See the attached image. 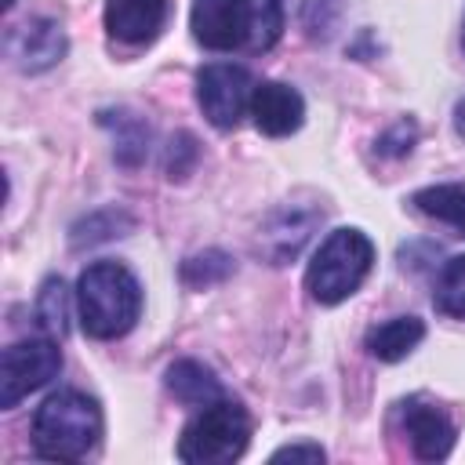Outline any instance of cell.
<instances>
[{
  "mask_svg": "<svg viewBox=\"0 0 465 465\" xmlns=\"http://www.w3.org/2000/svg\"><path fill=\"white\" fill-rule=\"evenodd\" d=\"M196 44L211 51H265L280 40V0H196L189 15Z\"/></svg>",
  "mask_w": 465,
  "mask_h": 465,
  "instance_id": "obj_1",
  "label": "cell"
},
{
  "mask_svg": "<svg viewBox=\"0 0 465 465\" xmlns=\"http://www.w3.org/2000/svg\"><path fill=\"white\" fill-rule=\"evenodd\" d=\"M76 309L87 338L109 341L134 327L142 312V287L120 262H91L76 280Z\"/></svg>",
  "mask_w": 465,
  "mask_h": 465,
  "instance_id": "obj_2",
  "label": "cell"
},
{
  "mask_svg": "<svg viewBox=\"0 0 465 465\" xmlns=\"http://www.w3.org/2000/svg\"><path fill=\"white\" fill-rule=\"evenodd\" d=\"M102 440V407L76 389L51 392L33 414V450L47 461H80Z\"/></svg>",
  "mask_w": 465,
  "mask_h": 465,
  "instance_id": "obj_3",
  "label": "cell"
},
{
  "mask_svg": "<svg viewBox=\"0 0 465 465\" xmlns=\"http://www.w3.org/2000/svg\"><path fill=\"white\" fill-rule=\"evenodd\" d=\"M374 262V243L360 229H334L305 269V291L320 305H338L360 291Z\"/></svg>",
  "mask_w": 465,
  "mask_h": 465,
  "instance_id": "obj_4",
  "label": "cell"
},
{
  "mask_svg": "<svg viewBox=\"0 0 465 465\" xmlns=\"http://www.w3.org/2000/svg\"><path fill=\"white\" fill-rule=\"evenodd\" d=\"M251 443V418L236 400L203 403L182 429L178 458L189 465H229Z\"/></svg>",
  "mask_w": 465,
  "mask_h": 465,
  "instance_id": "obj_5",
  "label": "cell"
},
{
  "mask_svg": "<svg viewBox=\"0 0 465 465\" xmlns=\"http://www.w3.org/2000/svg\"><path fill=\"white\" fill-rule=\"evenodd\" d=\"M62 371V352L51 338H25L4 349L0 360V411L18 407L29 392L44 389Z\"/></svg>",
  "mask_w": 465,
  "mask_h": 465,
  "instance_id": "obj_6",
  "label": "cell"
},
{
  "mask_svg": "<svg viewBox=\"0 0 465 465\" xmlns=\"http://www.w3.org/2000/svg\"><path fill=\"white\" fill-rule=\"evenodd\" d=\"M251 94H254V80L243 65L211 62L196 73V102L218 131H229L240 124L243 109H251Z\"/></svg>",
  "mask_w": 465,
  "mask_h": 465,
  "instance_id": "obj_7",
  "label": "cell"
},
{
  "mask_svg": "<svg viewBox=\"0 0 465 465\" xmlns=\"http://www.w3.org/2000/svg\"><path fill=\"white\" fill-rule=\"evenodd\" d=\"M4 51L22 73H44L65 58V33L51 18H25L7 29Z\"/></svg>",
  "mask_w": 465,
  "mask_h": 465,
  "instance_id": "obj_8",
  "label": "cell"
},
{
  "mask_svg": "<svg viewBox=\"0 0 465 465\" xmlns=\"http://www.w3.org/2000/svg\"><path fill=\"white\" fill-rule=\"evenodd\" d=\"M400 425H403V432H407V440H411V447L421 461L447 458L450 447H454V436H458V429L443 414V407H436L421 396H411V400L400 403Z\"/></svg>",
  "mask_w": 465,
  "mask_h": 465,
  "instance_id": "obj_9",
  "label": "cell"
},
{
  "mask_svg": "<svg viewBox=\"0 0 465 465\" xmlns=\"http://www.w3.org/2000/svg\"><path fill=\"white\" fill-rule=\"evenodd\" d=\"M251 116H254V127L262 134L283 138V134H294L302 127L305 102L291 84L262 80V84H254V94H251Z\"/></svg>",
  "mask_w": 465,
  "mask_h": 465,
  "instance_id": "obj_10",
  "label": "cell"
},
{
  "mask_svg": "<svg viewBox=\"0 0 465 465\" xmlns=\"http://www.w3.org/2000/svg\"><path fill=\"white\" fill-rule=\"evenodd\" d=\"M167 22V0H105V29L113 40L142 47L160 36Z\"/></svg>",
  "mask_w": 465,
  "mask_h": 465,
  "instance_id": "obj_11",
  "label": "cell"
},
{
  "mask_svg": "<svg viewBox=\"0 0 465 465\" xmlns=\"http://www.w3.org/2000/svg\"><path fill=\"white\" fill-rule=\"evenodd\" d=\"M320 222V214L316 211H298V207H283V211H276L269 222H265V229H262V236H258V247L265 251V258L272 262V265H283V262H291L298 251H302V243L309 240V232H312V225Z\"/></svg>",
  "mask_w": 465,
  "mask_h": 465,
  "instance_id": "obj_12",
  "label": "cell"
},
{
  "mask_svg": "<svg viewBox=\"0 0 465 465\" xmlns=\"http://www.w3.org/2000/svg\"><path fill=\"white\" fill-rule=\"evenodd\" d=\"M421 338H425V323H421L418 316H392V320L371 327L363 345H367V352H371L374 360L396 363V360H403L411 349H418Z\"/></svg>",
  "mask_w": 465,
  "mask_h": 465,
  "instance_id": "obj_13",
  "label": "cell"
},
{
  "mask_svg": "<svg viewBox=\"0 0 465 465\" xmlns=\"http://www.w3.org/2000/svg\"><path fill=\"white\" fill-rule=\"evenodd\" d=\"M167 392L189 407H203V403L222 400V381L214 378L211 367L196 360H178L167 367Z\"/></svg>",
  "mask_w": 465,
  "mask_h": 465,
  "instance_id": "obj_14",
  "label": "cell"
},
{
  "mask_svg": "<svg viewBox=\"0 0 465 465\" xmlns=\"http://www.w3.org/2000/svg\"><path fill=\"white\" fill-rule=\"evenodd\" d=\"M414 211H421L425 218H436V222H447L454 225L458 232H465V182H447V185H429V189H418L411 196Z\"/></svg>",
  "mask_w": 465,
  "mask_h": 465,
  "instance_id": "obj_15",
  "label": "cell"
},
{
  "mask_svg": "<svg viewBox=\"0 0 465 465\" xmlns=\"http://www.w3.org/2000/svg\"><path fill=\"white\" fill-rule=\"evenodd\" d=\"M102 124L116 131V160L124 167H138L145 160V149H149V127L142 124V116L134 113H102Z\"/></svg>",
  "mask_w": 465,
  "mask_h": 465,
  "instance_id": "obj_16",
  "label": "cell"
},
{
  "mask_svg": "<svg viewBox=\"0 0 465 465\" xmlns=\"http://www.w3.org/2000/svg\"><path fill=\"white\" fill-rule=\"evenodd\" d=\"M432 305L443 316L465 320V254H454V258L443 262V269L436 276V287H432Z\"/></svg>",
  "mask_w": 465,
  "mask_h": 465,
  "instance_id": "obj_17",
  "label": "cell"
},
{
  "mask_svg": "<svg viewBox=\"0 0 465 465\" xmlns=\"http://www.w3.org/2000/svg\"><path fill=\"white\" fill-rule=\"evenodd\" d=\"M36 320H40V327L47 331V334H65L69 331V291H65V283L62 280H47L44 287H40V298H36Z\"/></svg>",
  "mask_w": 465,
  "mask_h": 465,
  "instance_id": "obj_18",
  "label": "cell"
},
{
  "mask_svg": "<svg viewBox=\"0 0 465 465\" xmlns=\"http://www.w3.org/2000/svg\"><path fill=\"white\" fill-rule=\"evenodd\" d=\"M232 272V258L222 254V251H207V254H193L182 262V280L189 287H207V283H218Z\"/></svg>",
  "mask_w": 465,
  "mask_h": 465,
  "instance_id": "obj_19",
  "label": "cell"
},
{
  "mask_svg": "<svg viewBox=\"0 0 465 465\" xmlns=\"http://www.w3.org/2000/svg\"><path fill=\"white\" fill-rule=\"evenodd\" d=\"M193 160H196V142H193L189 134L171 138V149H167V174H171V178H185Z\"/></svg>",
  "mask_w": 465,
  "mask_h": 465,
  "instance_id": "obj_20",
  "label": "cell"
},
{
  "mask_svg": "<svg viewBox=\"0 0 465 465\" xmlns=\"http://www.w3.org/2000/svg\"><path fill=\"white\" fill-rule=\"evenodd\" d=\"M323 461V447H316V443H291V447H280L276 454H272V461Z\"/></svg>",
  "mask_w": 465,
  "mask_h": 465,
  "instance_id": "obj_21",
  "label": "cell"
},
{
  "mask_svg": "<svg viewBox=\"0 0 465 465\" xmlns=\"http://www.w3.org/2000/svg\"><path fill=\"white\" fill-rule=\"evenodd\" d=\"M454 131H458V134L465 138V98H461V102L454 105Z\"/></svg>",
  "mask_w": 465,
  "mask_h": 465,
  "instance_id": "obj_22",
  "label": "cell"
},
{
  "mask_svg": "<svg viewBox=\"0 0 465 465\" xmlns=\"http://www.w3.org/2000/svg\"><path fill=\"white\" fill-rule=\"evenodd\" d=\"M11 4H15V0H4V7H11Z\"/></svg>",
  "mask_w": 465,
  "mask_h": 465,
  "instance_id": "obj_23",
  "label": "cell"
},
{
  "mask_svg": "<svg viewBox=\"0 0 465 465\" xmlns=\"http://www.w3.org/2000/svg\"><path fill=\"white\" fill-rule=\"evenodd\" d=\"M461 47H465V29H461Z\"/></svg>",
  "mask_w": 465,
  "mask_h": 465,
  "instance_id": "obj_24",
  "label": "cell"
}]
</instances>
